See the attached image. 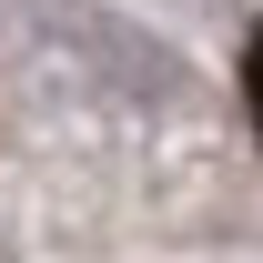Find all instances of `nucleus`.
<instances>
[{
	"instance_id": "f257e3e1",
	"label": "nucleus",
	"mask_w": 263,
	"mask_h": 263,
	"mask_svg": "<svg viewBox=\"0 0 263 263\" xmlns=\"http://www.w3.org/2000/svg\"><path fill=\"white\" fill-rule=\"evenodd\" d=\"M253 101H263V41H253Z\"/></svg>"
}]
</instances>
